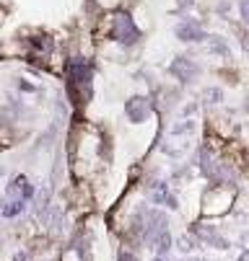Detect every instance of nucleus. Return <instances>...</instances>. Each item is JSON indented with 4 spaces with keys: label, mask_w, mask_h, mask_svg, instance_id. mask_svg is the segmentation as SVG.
<instances>
[{
    "label": "nucleus",
    "mask_w": 249,
    "mask_h": 261,
    "mask_svg": "<svg viewBox=\"0 0 249 261\" xmlns=\"http://www.w3.org/2000/svg\"><path fill=\"white\" fill-rule=\"evenodd\" d=\"M67 78H70V98L76 103H86L94 96L91 81H94V65L86 57H73L67 65Z\"/></svg>",
    "instance_id": "f257e3e1"
},
{
    "label": "nucleus",
    "mask_w": 249,
    "mask_h": 261,
    "mask_svg": "<svg viewBox=\"0 0 249 261\" xmlns=\"http://www.w3.org/2000/svg\"><path fill=\"white\" fill-rule=\"evenodd\" d=\"M236 202V189H229V186H208L202 202H200V217L202 220H213V217H223L231 212Z\"/></svg>",
    "instance_id": "f03ea898"
},
{
    "label": "nucleus",
    "mask_w": 249,
    "mask_h": 261,
    "mask_svg": "<svg viewBox=\"0 0 249 261\" xmlns=\"http://www.w3.org/2000/svg\"><path fill=\"white\" fill-rule=\"evenodd\" d=\"M187 233H190L197 243L210 246V248H216V251H229V248H231V241L218 230V225H213V222H208V220H197V222H192Z\"/></svg>",
    "instance_id": "7ed1b4c3"
},
{
    "label": "nucleus",
    "mask_w": 249,
    "mask_h": 261,
    "mask_svg": "<svg viewBox=\"0 0 249 261\" xmlns=\"http://www.w3.org/2000/svg\"><path fill=\"white\" fill-rule=\"evenodd\" d=\"M146 186V194H148V204H153V207H169V210H179V199H176L174 194H171V189H169V181H164V178H151L148 184H143Z\"/></svg>",
    "instance_id": "20e7f679"
},
{
    "label": "nucleus",
    "mask_w": 249,
    "mask_h": 261,
    "mask_svg": "<svg viewBox=\"0 0 249 261\" xmlns=\"http://www.w3.org/2000/svg\"><path fill=\"white\" fill-rule=\"evenodd\" d=\"M112 39L125 44V47H130V44H135L140 39V31H138L135 21L130 18V13L120 11V13L112 16Z\"/></svg>",
    "instance_id": "39448f33"
},
{
    "label": "nucleus",
    "mask_w": 249,
    "mask_h": 261,
    "mask_svg": "<svg viewBox=\"0 0 249 261\" xmlns=\"http://www.w3.org/2000/svg\"><path fill=\"white\" fill-rule=\"evenodd\" d=\"M151 114H153V101H151L148 96L135 93V96H130V98L125 101V117H127L132 124H143V122H148Z\"/></svg>",
    "instance_id": "423d86ee"
},
{
    "label": "nucleus",
    "mask_w": 249,
    "mask_h": 261,
    "mask_svg": "<svg viewBox=\"0 0 249 261\" xmlns=\"http://www.w3.org/2000/svg\"><path fill=\"white\" fill-rule=\"evenodd\" d=\"M34 194H37V186H34L24 173L13 176L6 186V199H24V202H31Z\"/></svg>",
    "instance_id": "0eeeda50"
},
{
    "label": "nucleus",
    "mask_w": 249,
    "mask_h": 261,
    "mask_svg": "<svg viewBox=\"0 0 249 261\" xmlns=\"http://www.w3.org/2000/svg\"><path fill=\"white\" fill-rule=\"evenodd\" d=\"M169 72L179 81V83H192L195 78H197V72H200V67L192 62V60H187V57H176L174 62H171V67H169Z\"/></svg>",
    "instance_id": "6e6552de"
},
{
    "label": "nucleus",
    "mask_w": 249,
    "mask_h": 261,
    "mask_svg": "<svg viewBox=\"0 0 249 261\" xmlns=\"http://www.w3.org/2000/svg\"><path fill=\"white\" fill-rule=\"evenodd\" d=\"M174 34H176V39H182V42H202V39H208L205 31H202V23H197L192 18L182 21L179 26L174 29Z\"/></svg>",
    "instance_id": "1a4fd4ad"
},
{
    "label": "nucleus",
    "mask_w": 249,
    "mask_h": 261,
    "mask_svg": "<svg viewBox=\"0 0 249 261\" xmlns=\"http://www.w3.org/2000/svg\"><path fill=\"white\" fill-rule=\"evenodd\" d=\"M26 212V202L24 199H0V217L3 220H13V217H18V215H24Z\"/></svg>",
    "instance_id": "9d476101"
},
{
    "label": "nucleus",
    "mask_w": 249,
    "mask_h": 261,
    "mask_svg": "<svg viewBox=\"0 0 249 261\" xmlns=\"http://www.w3.org/2000/svg\"><path fill=\"white\" fill-rule=\"evenodd\" d=\"M208 39H210V52H213V55L231 57V49H229V44L221 39V36H208Z\"/></svg>",
    "instance_id": "9b49d317"
},
{
    "label": "nucleus",
    "mask_w": 249,
    "mask_h": 261,
    "mask_svg": "<svg viewBox=\"0 0 249 261\" xmlns=\"http://www.w3.org/2000/svg\"><path fill=\"white\" fill-rule=\"evenodd\" d=\"M195 119H185V122H176L174 127H171V137H179V135H190V132H195Z\"/></svg>",
    "instance_id": "f8f14e48"
},
{
    "label": "nucleus",
    "mask_w": 249,
    "mask_h": 261,
    "mask_svg": "<svg viewBox=\"0 0 249 261\" xmlns=\"http://www.w3.org/2000/svg\"><path fill=\"white\" fill-rule=\"evenodd\" d=\"M202 101H205V103H221V101H223V91L216 88V86H210V88L202 91Z\"/></svg>",
    "instance_id": "ddd939ff"
},
{
    "label": "nucleus",
    "mask_w": 249,
    "mask_h": 261,
    "mask_svg": "<svg viewBox=\"0 0 249 261\" xmlns=\"http://www.w3.org/2000/svg\"><path fill=\"white\" fill-rule=\"evenodd\" d=\"M195 246H197V241L187 233V236H182V238H176V248H179L182 253H192L195 251Z\"/></svg>",
    "instance_id": "4468645a"
},
{
    "label": "nucleus",
    "mask_w": 249,
    "mask_h": 261,
    "mask_svg": "<svg viewBox=\"0 0 249 261\" xmlns=\"http://www.w3.org/2000/svg\"><path fill=\"white\" fill-rule=\"evenodd\" d=\"M11 140H13L11 124H8L6 119H0V145H11Z\"/></svg>",
    "instance_id": "2eb2a0df"
},
{
    "label": "nucleus",
    "mask_w": 249,
    "mask_h": 261,
    "mask_svg": "<svg viewBox=\"0 0 249 261\" xmlns=\"http://www.w3.org/2000/svg\"><path fill=\"white\" fill-rule=\"evenodd\" d=\"M117 261H140V258H138L132 251H120V253H117Z\"/></svg>",
    "instance_id": "dca6fc26"
},
{
    "label": "nucleus",
    "mask_w": 249,
    "mask_h": 261,
    "mask_svg": "<svg viewBox=\"0 0 249 261\" xmlns=\"http://www.w3.org/2000/svg\"><path fill=\"white\" fill-rule=\"evenodd\" d=\"M239 13H241V18L249 23V0H241V3H239Z\"/></svg>",
    "instance_id": "f3484780"
},
{
    "label": "nucleus",
    "mask_w": 249,
    "mask_h": 261,
    "mask_svg": "<svg viewBox=\"0 0 249 261\" xmlns=\"http://www.w3.org/2000/svg\"><path fill=\"white\" fill-rule=\"evenodd\" d=\"M192 3L195 0H176V11H187V8H192Z\"/></svg>",
    "instance_id": "a211bd4d"
},
{
    "label": "nucleus",
    "mask_w": 249,
    "mask_h": 261,
    "mask_svg": "<svg viewBox=\"0 0 249 261\" xmlns=\"http://www.w3.org/2000/svg\"><path fill=\"white\" fill-rule=\"evenodd\" d=\"M13 261H29V253L26 251H16L13 253Z\"/></svg>",
    "instance_id": "6ab92c4d"
},
{
    "label": "nucleus",
    "mask_w": 249,
    "mask_h": 261,
    "mask_svg": "<svg viewBox=\"0 0 249 261\" xmlns=\"http://www.w3.org/2000/svg\"><path fill=\"white\" fill-rule=\"evenodd\" d=\"M197 106H200V103L195 101V103H190V106L185 109V117H187V119H190V114H195V111H197Z\"/></svg>",
    "instance_id": "aec40b11"
},
{
    "label": "nucleus",
    "mask_w": 249,
    "mask_h": 261,
    "mask_svg": "<svg viewBox=\"0 0 249 261\" xmlns=\"http://www.w3.org/2000/svg\"><path fill=\"white\" fill-rule=\"evenodd\" d=\"M151 261H166V258H159V256H153V258H151Z\"/></svg>",
    "instance_id": "412c9836"
},
{
    "label": "nucleus",
    "mask_w": 249,
    "mask_h": 261,
    "mask_svg": "<svg viewBox=\"0 0 249 261\" xmlns=\"http://www.w3.org/2000/svg\"><path fill=\"white\" fill-rule=\"evenodd\" d=\"M182 261H195V258H192V256H190V258H182Z\"/></svg>",
    "instance_id": "4be33fe9"
}]
</instances>
